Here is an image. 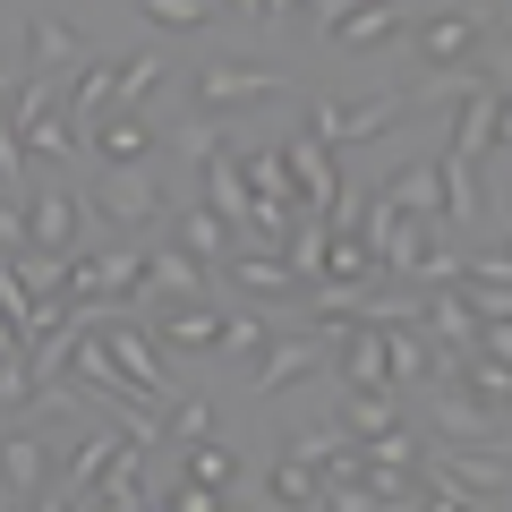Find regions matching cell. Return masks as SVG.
I'll list each match as a JSON object with an SVG mask.
<instances>
[{
	"label": "cell",
	"mask_w": 512,
	"mask_h": 512,
	"mask_svg": "<svg viewBox=\"0 0 512 512\" xmlns=\"http://www.w3.org/2000/svg\"><path fill=\"white\" fill-rule=\"evenodd\" d=\"M239 180H248V197H282V205H291V163H282V146L248 154V163H239Z\"/></svg>",
	"instance_id": "d4e9b609"
},
{
	"label": "cell",
	"mask_w": 512,
	"mask_h": 512,
	"mask_svg": "<svg viewBox=\"0 0 512 512\" xmlns=\"http://www.w3.org/2000/svg\"><path fill=\"white\" fill-rule=\"evenodd\" d=\"M154 86H163V60H154V52H137V60L111 69V103H120V111H154Z\"/></svg>",
	"instance_id": "d6986e66"
},
{
	"label": "cell",
	"mask_w": 512,
	"mask_h": 512,
	"mask_svg": "<svg viewBox=\"0 0 512 512\" xmlns=\"http://www.w3.org/2000/svg\"><path fill=\"white\" fill-rule=\"evenodd\" d=\"M154 342H163V350H214V342H222V316L205 308V299H163Z\"/></svg>",
	"instance_id": "4fadbf2b"
},
{
	"label": "cell",
	"mask_w": 512,
	"mask_h": 512,
	"mask_svg": "<svg viewBox=\"0 0 512 512\" xmlns=\"http://www.w3.org/2000/svg\"><path fill=\"white\" fill-rule=\"evenodd\" d=\"M146 291L154 299H205V265L188 248H154L146 256Z\"/></svg>",
	"instance_id": "2e32d148"
},
{
	"label": "cell",
	"mask_w": 512,
	"mask_h": 512,
	"mask_svg": "<svg viewBox=\"0 0 512 512\" xmlns=\"http://www.w3.org/2000/svg\"><path fill=\"white\" fill-rule=\"evenodd\" d=\"M384 197L402 205V214H444V188H436V163H410L384 180Z\"/></svg>",
	"instance_id": "7402d4cb"
},
{
	"label": "cell",
	"mask_w": 512,
	"mask_h": 512,
	"mask_svg": "<svg viewBox=\"0 0 512 512\" xmlns=\"http://www.w3.org/2000/svg\"><path fill=\"white\" fill-rule=\"evenodd\" d=\"M393 419H402V410H393L384 384H376V393H342V427H350V436H376V427H393Z\"/></svg>",
	"instance_id": "484cf974"
},
{
	"label": "cell",
	"mask_w": 512,
	"mask_h": 512,
	"mask_svg": "<svg viewBox=\"0 0 512 512\" xmlns=\"http://www.w3.org/2000/svg\"><path fill=\"white\" fill-rule=\"evenodd\" d=\"M171 154H188V163H214V154H231V128H222L214 111H197V120L171 128Z\"/></svg>",
	"instance_id": "cb8c5ba5"
},
{
	"label": "cell",
	"mask_w": 512,
	"mask_h": 512,
	"mask_svg": "<svg viewBox=\"0 0 512 512\" xmlns=\"http://www.w3.org/2000/svg\"><path fill=\"white\" fill-rule=\"evenodd\" d=\"M265 504H325V470H308V461L282 453L274 478H265Z\"/></svg>",
	"instance_id": "44dd1931"
},
{
	"label": "cell",
	"mask_w": 512,
	"mask_h": 512,
	"mask_svg": "<svg viewBox=\"0 0 512 512\" xmlns=\"http://www.w3.org/2000/svg\"><path fill=\"white\" fill-rule=\"evenodd\" d=\"M69 146H77L69 120H52V111H43V120H26V154H35V163H60Z\"/></svg>",
	"instance_id": "83f0119b"
},
{
	"label": "cell",
	"mask_w": 512,
	"mask_h": 512,
	"mask_svg": "<svg viewBox=\"0 0 512 512\" xmlns=\"http://www.w3.org/2000/svg\"><path fill=\"white\" fill-rule=\"evenodd\" d=\"M299 9H308V0H256V18H265V26H291Z\"/></svg>",
	"instance_id": "836d02e7"
},
{
	"label": "cell",
	"mask_w": 512,
	"mask_h": 512,
	"mask_svg": "<svg viewBox=\"0 0 512 512\" xmlns=\"http://www.w3.org/2000/svg\"><path fill=\"white\" fill-rule=\"evenodd\" d=\"M18 248H26V214L0 197V256H18Z\"/></svg>",
	"instance_id": "d6a6232c"
},
{
	"label": "cell",
	"mask_w": 512,
	"mask_h": 512,
	"mask_svg": "<svg viewBox=\"0 0 512 512\" xmlns=\"http://www.w3.org/2000/svg\"><path fill=\"white\" fill-rule=\"evenodd\" d=\"M94 504H120V512H137V504H154L146 495V453L120 436V453L103 461V478H94Z\"/></svg>",
	"instance_id": "5bb4252c"
},
{
	"label": "cell",
	"mask_w": 512,
	"mask_h": 512,
	"mask_svg": "<svg viewBox=\"0 0 512 512\" xmlns=\"http://www.w3.org/2000/svg\"><path fill=\"white\" fill-rule=\"evenodd\" d=\"M26 163H35V154H26V137H18V120H9V111H0V188H9V197H18V180H26Z\"/></svg>",
	"instance_id": "f546056e"
},
{
	"label": "cell",
	"mask_w": 512,
	"mask_h": 512,
	"mask_svg": "<svg viewBox=\"0 0 512 512\" xmlns=\"http://www.w3.org/2000/svg\"><path fill=\"white\" fill-rule=\"evenodd\" d=\"M410 120V94H367V103H308V137L325 146H376L384 128Z\"/></svg>",
	"instance_id": "7a4b0ae2"
},
{
	"label": "cell",
	"mask_w": 512,
	"mask_h": 512,
	"mask_svg": "<svg viewBox=\"0 0 512 512\" xmlns=\"http://www.w3.org/2000/svg\"><path fill=\"white\" fill-rule=\"evenodd\" d=\"M282 86H291V77H282V69H256V60H205V69H197V111L231 120V111L274 103Z\"/></svg>",
	"instance_id": "3957f363"
},
{
	"label": "cell",
	"mask_w": 512,
	"mask_h": 512,
	"mask_svg": "<svg viewBox=\"0 0 512 512\" xmlns=\"http://www.w3.org/2000/svg\"><path fill=\"white\" fill-rule=\"evenodd\" d=\"M86 146L103 154V163H146V154H154V111H120V103H111L103 120H94Z\"/></svg>",
	"instance_id": "8fae6325"
},
{
	"label": "cell",
	"mask_w": 512,
	"mask_h": 512,
	"mask_svg": "<svg viewBox=\"0 0 512 512\" xmlns=\"http://www.w3.org/2000/svg\"><path fill=\"white\" fill-rule=\"evenodd\" d=\"M77 60L86 52H77V35L60 18H26V69L35 77H60V69H77Z\"/></svg>",
	"instance_id": "e0dca14e"
},
{
	"label": "cell",
	"mask_w": 512,
	"mask_h": 512,
	"mask_svg": "<svg viewBox=\"0 0 512 512\" xmlns=\"http://www.w3.org/2000/svg\"><path fill=\"white\" fill-rule=\"evenodd\" d=\"M325 367V333H291V342L256 350V393H282V384H308Z\"/></svg>",
	"instance_id": "ba28073f"
},
{
	"label": "cell",
	"mask_w": 512,
	"mask_h": 512,
	"mask_svg": "<svg viewBox=\"0 0 512 512\" xmlns=\"http://www.w3.org/2000/svg\"><path fill=\"white\" fill-rule=\"evenodd\" d=\"M436 427L453 444H504V402H487L470 384H436Z\"/></svg>",
	"instance_id": "8992f818"
},
{
	"label": "cell",
	"mask_w": 512,
	"mask_h": 512,
	"mask_svg": "<svg viewBox=\"0 0 512 512\" xmlns=\"http://www.w3.org/2000/svg\"><path fill=\"white\" fill-rule=\"evenodd\" d=\"M77 239H86L77 197H69V188H43V197L26 205V248H43V256H77Z\"/></svg>",
	"instance_id": "52a82bcc"
},
{
	"label": "cell",
	"mask_w": 512,
	"mask_h": 512,
	"mask_svg": "<svg viewBox=\"0 0 512 512\" xmlns=\"http://www.w3.org/2000/svg\"><path fill=\"white\" fill-rule=\"evenodd\" d=\"M410 43H419V60L427 69H461V60L487 43V18L478 9H436V18H419V26H402Z\"/></svg>",
	"instance_id": "5b68a950"
},
{
	"label": "cell",
	"mask_w": 512,
	"mask_h": 512,
	"mask_svg": "<svg viewBox=\"0 0 512 512\" xmlns=\"http://www.w3.org/2000/svg\"><path fill=\"white\" fill-rule=\"evenodd\" d=\"M111 453H120V427H94V436L69 453V495H52V512H60V504H94V478H103Z\"/></svg>",
	"instance_id": "9a60e30c"
},
{
	"label": "cell",
	"mask_w": 512,
	"mask_h": 512,
	"mask_svg": "<svg viewBox=\"0 0 512 512\" xmlns=\"http://www.w3.org/2000/svg\"><path fill=\"white\" fill-rule=\"evenodd\" d=\"M180 248L197 256V265H214V256H231V222H222L214 205H197V214H180Z\"/></svg>",
	"instance_id": "603a6c76"
},
{
	"label": "cell",
	"mask_w": 512,
	"mask_h": 512,
	"mask_svg": "<svg viewBox=\"0 0 512 512\" xmlns=\"http://www.w3.org/2000/svg\"><path fill=\"white\" fill-rule=\"evenodd\" d=\"M0 487L35 504V495L52 487V444H43V436H26V427H18V436H0Z\"/></svg>",
	"instance_id": "7c38bea8"
},
{
	"label": "cell",
	"mask_w": 512,
	"mask_h": 512,
	"mask_svg": "<svg viewBox=\"0 0 512 512\" xmlns=\"http://www.w3.org/2000/svg\"><path fill=\"white\" fill-rule=\"evenodd\" d=\"M188 478L214 487V495H231V487H239V453H231L222 436H188Z\"/></svg>",
	"instance_id": "ac0fdd59"
},
{
	"label": "cell",
	"mask_w": 512,
	"mask_h": 512,
	"mask_svg": "<svg viewBox=\"0 0 512 512\" xmlns=\"http://www.w3.org/2000/svg\"><path fill=\"white\" fill-rule=\"evenodd\" d=\"M163 436H214V410H205V402H171V427H163Z\"/></svg>",
	"instance_id": "1f68e13d"
},
{
	"label": "cell",
	"mask_w": 512,
	"mask_h": 512,
	"mask_svg": "<svg viewBox=\"0 0 512 512\" xmlns=\"http://www.w3.org/2000/svg\"><path fill=\"white\" fill-rule=\"evenodd\" d=\"M137 9H146L163 35H197V26L214 18V0H137Z\"/></svg>",
	"instance_id": "4316f807"
},
{
	"label": "cell",
	"mask_w": 512,
	"mask_h": 512,
	"mask_svg": "<svg viewBox=\"0 0 512 512\" xmlns=\"http://www.w3.org/2000/svg\"><path fill=\"white\" fill-rule=\"evenodd\" d=\"M103 205L111 222H163V188L146 180V163H111V180H103Z\"/></svg>",
	"instance_id": "30bf717a"
},
{
	"label": "cell",
	"mask_w": 512,
	"mask_h": 512,
	"mask_svg": "<svg viewBox=\"0 0 512 512\" xmlns=\"http://www.w3.org/2000/svg\"><path fill=\"white\" fill-rule=\"evenodd\" d=\"M197 171H205V205H214L222 222L248 214V180H239V154H214V163H197Z\"/></svg>",
	"instance_id": "ffe728a7"
},
{
	"label": "cell",
	"mask_w": 512,
	"mask_h": 512,
	"mask_svg": "<svg viewBox=\"0 0 512 512\" xmlns=\"http://www.w3.org/2000/svg\"><path fill=\"white\" fill-rule=\"evenodd\" d=\"M94 342H103V359H111V376L137 393V402H154V410H171L180 393H171V350L154 342L146 325H94Z\"/></svg>",
	"instance_id": "6da1fadb"
},
{
	"label": "cell",
	"mask_w": 512,
	"mask_h": 512,
	"mask_svg": "<svg viewBox=\"0 0 512 512\" xmlns=\"http://www.w3.org/2000/svg\"><path fill=\"white\" fill-rule=\"evenodd\" d=\"M282 163H291L299 205H308V214H325V205L342 197V171H333V146H325V137H291V146H282Z\"/></svg>",
	"instance_id": "9c48e42d"
},
{
	"label": "cell",
	"mask_w": 512,
	"mask_h": 512,
	"mask_svg": "<svg viewBox=\"0 0 512 512\" xmlns=\"http://www.w3.org/2000/svg\"><path fill=\"white\" fill-rule=\"evenodd\" d=\"M265 342H274V333H265V316H222V342H214V350H231V359H256Z\"/></svg>",
	"instance_id": "f1b7e54d"
},
{
	"label": "cell",
	"mask_w": 512,
	"mask_h": 512,
	"mask_svg": "<svg viewBox=\"0 0 512 512\" xmlns=\"http://www.w3.org/2000/svg\"><path fill=\"white\" fill-rule=\"evenodd\" d=\"M402 9L393 0H325V43L333 52H384V43H402Z\"/></svg>",
	"instance_id": "277c9868"
},
{
	"label": "cell",
	"mask_w": 512,
	"mask_h": 512,
	"mask_svg": "<svg viewBox=\"0 0 512 512\" xmlns=\"http://www.w3.org/2000/svg\"><path fill=\"white\" fill-rule=\"evenodd\" d=\"M154 504H171V512H214L222 495H214V487H197V478L180 470V478H171V495H154Z\"/></svg>",
	"instance_id": "4dcf8cb0"
}]
</instances>
